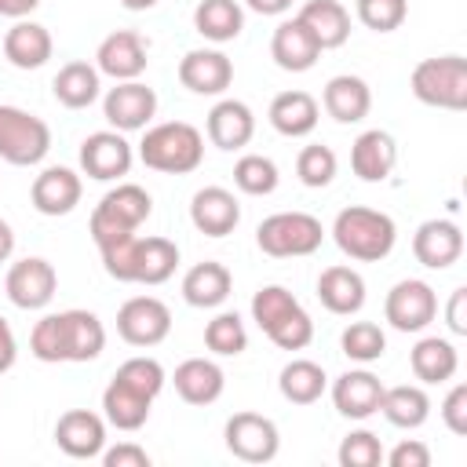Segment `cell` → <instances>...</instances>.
I'll return each mask as SVG.
<instances>
[{
  "label": "cell",
  "instance_id": "cell-1",
  "mask_svg": "<svg viewBox=\"0 0 467 467\" xmlns=\"http://www.w3.org/2000/svg\"><path fill=\"white\" fill-rule=\"evenodd\" d=\"M164 365L157 358H128L102 390V416L117 431H139L150 420L153 398L164 390Z\"/></svg>",
  "mask_w": 467,
  "mask_h": 467
},
{
  "label": "cell",
  "instance_id": "cell-2",
  "mask_svg": "<svg viewBox=\"0 0 467 467\" xmlns=\"http://www.w3.org/2000/svg\"><path fill=\"white\" fill-rule=\"evenodd\" d=\"M332 241L343 255L358 259V263H379L394 252L398 241V226L387 212L379 208H365V204H350L336 215L332 223Z\"/></svg>",
  "mask_w": 467,
  "mask_h": 467
},
{
  "label": "cell",
  "instance_id": "cell-3",
  "mask_svg": "<svg viewBox=\"0 0 467 467\" xmlns=\"http://www.w3.org/2000/svg\"><path fill=\"white\" fill-rule=\"evenodd\" d=\"M252 317L281 350H303L314 339V321L285 285H263L252 296Z\"/></svg>",
  "mask_w": 467,
  "mask_h": 467
},
{
  "label": "cell",
  "instance_id": "cell-4",
  "mask_svg": "<svg viewBox=\"0 0 467 467\" xmlns=\"http://www.w3.org/2000/svg\"><path fill=\"white\" fill-rule=\"evenodd\" d=\"M139 161L164 175H186L204 161V135L186 120L153 124L139 142Z\"/></svg>",
  "mask_w": 467,
  "mask_h": 467
},
{
  "label": "cell",
  "instance_id": "cell-5",
  "mask_svg": "<svg viewBox=\"0 0 467 467\" xmlns=\"http://www.w3.org/2000/svg\"><path fill=\"white\" fill-rule=\"evenodd\" d=\"M409 88L423 106L460 113V109H467V58L463 55L423 58V62H416Z\"/></svg>",
  "mask_w": 467,
  "mask_h": 467
},
{
  "label": "cell",
  "instance_id": "cell-6",
  "mask_svg": "<svg viewBox=\"0 0 467 467\" xmlns=\"http://www.w3.org/2000/svg\"><path fill=\"white\" fill-rule=\"evenodd\" d=\"M325 241V226L310 212H274L255 226V244L274 259L314 255Z\"/></svg>",
  "mask_w": 467,
  "mask_h": 467
},
{
  "label": "cell",
  "instance_id": "cell-7",
  "mask_svg": "<svg viewBox=\"0 0 467 467\" xmlns=\"http://www.w3.org/2000/svg\"><path fill=\"white\" fill-rule=\"evenodd\" d=\"M150 212H153V197H150L142 186H135V182H120V186H113V190L95 204L91 223H88L91 241H95V244H106V241H113V237L135 234V230L150 219Z\"/></svg>",
  "mask_w": 467,
  "mask_h": 467
},
{
  "label": "cell",
  "instance_id": "cell-8",
  "mask_svg": "<svg viewBox=\"0 0 467 467\" xmlns=\"http://www.w3.org/2000/svg\"><path fill=\"white\" fill-rule=\"evenodd\" d=\"M51 150V128L22 109V106H0V161L15 164V168H29L40 164Z\"/></svg>",
  "mask_w": 467,
  "mask_h": 467
},
{
  "label": "cell",
  "instance_id": "cell-9",
  "mask_svg": "<svg viewBox=\"0 0 467 467\" xmlns=\"http://www.w3.org/2000/svg\"><path fill=\"white\" fill-rule=\"evenodd\" d=\"M223 438H226V449L244 463H270L281 449L277 423L259 412H234L223 427Z\"/></svg>",
  "mask_w": 467,
  "mask_h": 467
},
{
  "label": "cell",
  "instance_id": "cell-10",
  "mask_svg": "<svg viewBox=\"0 0 467 467\" xmlns=\"http://www.w3.org/2000/svg\"><path fill=\"white\" fill-rule=\"evenodd\" d=\"M383 317L390 321V328L398 332H423L434 317H438V296L427 281L420 277H405L398 281L387 299H383Z\"/></svg>",
  "mask_w": 467,
  "mask_h": 467
},
{
  "label": "cell",
  "instance_id": "cell-11",
  "mask_svg": "<svg viewBox=\"0 0 467 467\" xmlns=\"http://www.w3.org/2000/svg\"><path fill=\"white\" fill-rule=\"evenodd\" d=\"M117 332L131 347H157L171 332V310L157 296H131L117 310Z\"/></svg>",
  "mask_w": 467,
  "mask_h": 467
},
{
  "label": "cell",
  "instance_id": "cell-12",
  "mask_svg": "<svg viewBox=\"0 0 467 467\" xmlns=\"http://www.w3.org/2000/svg\"><path fill=\"white\" fill-rule=\"evenodd\" d=\"M7 299L18 306V310H40L55 299V288H58V274L47 259L40 255H26L18 263H11L7 270Z\"/></svg>",
  "mask_w": 467,
  "mask_h": 467
},
{
  "label": "cell",
  "instance_id": "cell-13",
  "mask_svg": "<svg viewBox=\"0 0 467 467\" xmlns=\"http://www.w3.org/2000/svg\"><path fill=\"white\" fill-rule=\"evenodd\" d=\"M131 161H135V153H131V142L124 139V131H91L80 142V168L88 179L113 182L131 171Z\"/></svg>",
  "mask_w": 467,
  "mask_h": 467
},
{
  "label": "cell",
  "instance_id": "cell-14",
  "mask_svg": "<svg viewBox=\"0 0 467 467\" xmlns=\"http://www.w3.org/2000/svg\"><path fill=\"white\" fill-rule=\"evenodd\" d=\"M102 113L113 131H139L157 113V91L142 80H117V88H109L102 99Z\"/></svg>",
  "mask_w": 467,
  "mask_h": 467
},
{
  "label": "cell",
  "instance_id": "cell-15",
  "mask_svg": "<svg viewBox=\"0 0 467 467\" xmlns=\"http://www.w3.org/2000/svg\"><path fill=\"white\" fill-rule=\"evenodd\" d=\"M55 445L73 460H95L106 449V416L91 409H69L55 423Z\"/></svg>",
  "mask_w": 467,
  "mask_h": 467
},
{
  "label": "cell",
  "instance_id": "cell-16",
  "mask_svg": "<svg viewBox=\"0 0 467 467\" xmlns=\"http://www.w3.org/2000/svg\"><path fill=\"white\" fill-rule=\"evenodd\" d=\"M146 40L135 29L109 33L95 51V69L113 80H139L146 73Z\"/></svg>",
  "mask_w": 467,
  "mask_h": 467
},
{
  "label": "cell",
  "instance_id": "cell-17",
  "mask_svg": "<svg viewBox=\"0 0 467 467\" xmlns=\"http://www.w3.org/2000/svg\"><path fill=\"white\" fill-rule=\"evenodd\" d=\"M190 223L204 237H226L241 223V201L226 186H201L190 197Z\"/></svg>",
  "mask_w": 467,
  "mask_h": 467
},
{
  "label": "cell",
  "instance_id": "cell-18",
  "mask_svg": "<svg viewBox=\"0 0 467 467\" xmlns=\"http://www.w3.org/2000/svg\"><path fill=\"white\" fill-rule=\"evenodd\" d=\"M412 255L427 270H445L463 255V230L452 219H427L412 234Z\"/></svg>",
  "mask_w": 467,
  "mask_h": 467
},
{
  "label": "cell",
  "instance_id": "cell-19",
  "mask_svg": "<svg viewBox=\"0 0 467 467\" xmlns=\"http://www.w3.org/2000/svg\"><path fill=\"white\" fill-rule=\"evenodd\" d=\"M234 80V62L215 47H193L179 62V84L193 95H223Z\"/></svg>",
  "mask_w": 467,
  "mask_h": 467
},
{
  "label": "cell",
  "instance_id": "cell-20",
  "mask_svg": "<svg viewBox=\"0 0 467 467\" xmlns=\"http://www.w3.org/2000/svg\"><path fill=\"white\" fill-rule=\"evenodd\" d=\"M80 193H84V182L73 168H44L36 179H33V190H29V201L40 215H69L77 204H80Z\"/></svg>",
  "mask_w": 467,
  "mask_h": 467
},
{
  "label": "cell",
  "instance_id": "cell-21",
  "mask_svg": "<svg viewBox=\"0 0 467 467\" xmlns=\"http://www.w3.org/2000/svg\"><path fill=\"white\" fill-rule=\"evenodd\" d=\"M398 164V142L383 128H368L350 146V168L361 182H383Z\"/></svg>",
  "mask_w": 467,
  "mask_h": 467
},
{
  "label": "cell",
  "instance_id": "cell-22",
  "mask_svg": "<svg viewBox=\"0 0 467 467\" xmlns=\"http://www.w3.org/2000/svg\"><path fill=\"white\" fill-rule=\"evenodd\" d=\"M379 398L383 383L368 368H350L332 383V405L347 420H368L372 412H379Z\"/></svg>",
  "mask_w": 467,
  "mask_h": 467
},
{
  "label": "cell",
  "instance_id": "cell-23",
  "mask_svg": "<svg viewBox=\"0 0 467 467\" xmlns=\"http://www.w3.org/2000/svg\"><path fill=\"white\" fill-rule=\"evenodd\" d=\"M208 142L219 150H241L255 135V113L241 99H223L208 113Z\"/></svg>",
  "mask_w": 467,
  "mask_h": 467
},
{
  "label": "cell",
  "instance_id": "cell-24",
  "mask_svg": "<svg viewBox=\"0 0 467 467\" xmlns=\"http://www.w3.org/2000/svg\"><path fill=\"white\" fill-rule=\"evenodd\" d=\"M317 55H321V47L299 18H285L270 36V58L285 73H306L317 62Z\"/></svg>",
  "mask_w": 467,
  "mask_h": 467
},
{
  "label": "cell",
  "instance_id": "cell-25",
  "mask_svg": "<svg viewBox=\"0 0 467 467\" xmlns=\"http://www.w3.org/2000/svg\"><path fill=\"white\" fill-rule=\"evenodd\" d=\"M321 106H325V113H328L332 120H339V124H358V120H365L368 109H372V91H368V84H365L361 77L339 73V77H332V80L325 84Z\"/></svg>",
  "mask_w": 467,
  "mask_h": 467
},
{
  "label": "cell",
  "instance_id": "cell-26",
  "mask_svg": "<svg viewBox=\"0 0 467 467\" xmlns=\"http://www.w3.org/2000/svg\"><path fill=\"white\" fill-rule=\"evenodd\" d=\"M266 117H270V124H274L277 135H285V139H303V135H310V131L317 128L321 106H317V99H314L310 91H299V88H296V91L274 95Z\"/></svg>",
  "mask_w": 467,
  "mask_h": 467
},
{
  "label": "cell",
  "instance_id": "cell-27",
  "mask_svg": "<svg viewBox=\"0 0 467 467\" xmlns=\"http://www.w3.org/2000/svg\"><path fill=\"white\" fill-rule=\"evenodd\" d=\"M175 394L186 401V405H212L223 398V387H226V376L223 368L212 361V358H186L175 376Z\"/></svg>",
  "mask_w": 467,
  "mask_h": 467
},
{
  "label": "cell",
  "instance_id": "cell-28",
  "mask_svg": "<svg viewBox=\"0 0 467 467\" xmlns=\"http://www.w3.org/2000/svg\"><path fill=\"white\" fill-rule=\"evenodd\" d=\"M55 51V40L47 33V26L18 18L7 33H4V58L18 69H40Z\"/></svg>",
  "mask_w": 467,
  "mask_h": 467
},
{
  "label": "cell",
  "instance_id": "cell-29",
  "mask_svg": "<svg viewBox=\"0 0 467 467\" xmlns=\"http://www.w3.org/2000/svg\"><path fill=\"white\" fill-rule=\"evenodd\" d=\"M317 299L328 314H358L365 306V277L354 266H325L317 277Z\"/></svg>",
  "mask_w": 467,
  "mask_h": 467
},
{
  "label": "cell",
  "instance_id": "cell-30",
  "mask_svg": "<svg viewBox=\"0 0 467 467\" xmlns=\"http://www.w3.org/2000/svg\"><path fill=\"white\" fill-rule=\"evenodd\" d=\"M296 18L310 29V36L317 40L321 51L343 47L350 36V11L339 0H306Z\"/></svg>",
  "mask_w": 467,
  "mask_h": 467
},
{
  "label": "cell",
  "instance_id": "cell-31",
  "mask_svg": "<svg viewBox=\"0 0 467 467\" xmlns=\"http://www.w3.org/2000/svg\"><path fill=\"white\" fill-rule=\"evenodd\" d=\"M230 285H234L230 270L223 263H215V259H204V263H193L186 270V277H182V299L190 306H197V310H212V306L226 303Z\"/></svg>",
  "mask_w": 467,
  "mask_h": 467
},
{
  "label": "cell",
  "instance_id": "cell-32",
  "mask_svg": "<svg viewBox=\"0 0 467 467\" xmlns=\"http://www.w3.org/2000/svg\"><path fill=\"white\" fill-rule=\"evenodd\" d=\"M66 361H95L106 347V328L91 310H62Z\"/></svg>",
  "mask_w": 467,
  "mask_h": 467
},
{
  "label": "cell",
  "instance_id": "cell-33",
  "mask_svg": "<svg viewBox=\"0 0 467 467\" xmlns=\"http://www.w3.org/2000/svg\"><path fill=\"white\" fill-rule=\"evenodd\" d=\"M409 365H412V376H416L420 383H445V379L456 376L460 354H456V347H452L449 339H441V336H423V339L412 347Z\"/></svg>",
  "mask_w": 467,
  "mask_h": 467
},
{
  "label": "cell",
  "instance_id": "cell-34",
  "mask_svg": "<svg viewBox=\"0 0 467 467\" xmlns=\"http://www.w3.org/2000/svg\"><path fill=\"white\" fill-rule=\"evenodd\" d=\"M379 412L387 416V423H394V427H401V431H416V427H423L427 416H431V398H427V390L416 387V383L383 387Z\"/></svg>",
  "mask_w": 467,
  "mask_h": 467
},
{
  "label": "cell",
  "instance_id": "cell-35",
  "mask_svg": "<svg viewBox=\"0 0 467 467\" xmlns=\"http://www.w3.org/2000/svg\"><path fill=\"white\" fill-rule=\"evenodd\" d=\"M99 69L91 66V62H66L58 73H55V80H51V91H55V99L66 106V109H88L95 99H99Z\"/></svg>",
  "mask_w": 467,
  "mask_h": 467
},
{
  "label": "cell",
  "instance_id": "cell-36",
  "mask_svg": "<svg viewBox=\"0 0 467 467\" xmlns=\"http://www.w3.org/2000/svg\"><path fill=\"white\" fill-rule=\"evenodd\" d=\"M325 387H328V376H325V368H321L317 361H310V358H292V361L281 368V376H277V390H281V398L292 401V405H314V401L325 394Z\"/></svg>",
  "mask_w": 467,
  "mask_h": 467
},
{
  "label": "cell",
  "instance_id": "cell-37",
  "mask_svg": "<svg viewBox=\"0 0 467 467\" xmlns=\"http://www.w3.org/2000/svg\"><path fill=\"white\" fill-rule=\"evenodd\" d=\"M193 29L212 44H226L234 36H241L244 11L237 0H201L193 7Z\"/></svg>",
  "mask_w": 467,
  "mask_h": 467
},
{
  "label": "cell",
  "instance_id": "cell-38",
  "mask_svg": "<svg viewBox=\"0 0 467 467\" xmlns=\"http://www.w3.org/2000/svg\"><path fill=\"white\" fill-rule=\"evenodd\" d=\"M179 266V244L168 237H139L135 244V285H164Z\"/></svg>",
  "mask_w": 467,
  "mask_h": 467
},
{
  "label": "cell",
  "instance_id": "cell-39",
  "mask_svg": "<svg viewBox=\"0 0 467 467\" xmlns=\"http://www.w3.org/2000/svg\"><path fill=\"white\" fill-rule=\"evenodd\" d=\"M277 164L270 161V157H263V153H244V157H237V164H234V182H237V190L241 193H248V197H266V193H274L277 190Z\"/></svg>",
  "mask_w": 467,
  "mask_h": 467
},
{
  "label": "cell",
  "instance_id": "cell-40",
  "mask_svg": "<svg viewBox=\"0 0 467 467\" xmlns=\"http://www.w3.org/2000/svg\"><path fill=\"white\" fill-rule=\"evenodd\" d=\"M204 347L219 358H237L244 347H248V332H244V321L234 314V310H223L215 314L208 325H204Z\"/></svg>",
  "mask_w": 467,
  "mask_h": 467
},
{
  "label": "cell",
  "instance_id": "cell-41",
  "mask_svg": "<svg viewBox=\"0 0 467 467\" xmlns=\"http://www.w3.org/2000/svg\"><path fill=\"white\" fill-rule=\"evenodd\" d=\"M339 347H343V354H347L350 361L368 365V361H379V358H383L387 336H383V328H379L376 321H350V325L343 328V336H339Z\"/></svg>",
  "mask_w": 467,
  "mask_h": 467
},
{
  "label": "cell",
  "instance_id": "cell-42",
  "mask_svg": "<svg viewBox=\"0 0 467 467\" xmlns=\"http://www.w3.org/2000/svg\"><path fill=\"white\" fill-rule=\"evenodd\" d=\"M336 171H339V161H336L332 146L310 142V146H303L299 157H296V175H299V182L310 186V190L328 186V182L336 179Z\"/></svg>",
  "mask_w": 467,
  "mask_h": 467
},
{
  "label": "cell",
  "instance_id": "cell-43",
  "mask_svg": "<svg viewBox=\"0 0 467 467\" xmlns=\"http://www.w3.org/2000/svg\"><path fill=\"white\" fill-rule=\"evenodd\" d=\"M29 350L36 361L58 365L66 361V336H62V314H44L29 332Z\"/></svg>",
  "mask_w": 467,
  "mask_h": 467
},
{
  "label": "cell",
  "instance_id": "cell-44",
  "mask_svg": "<svg viewBox=\"0 0 467 467\" xmlns=\"http://www.w3.org/2000/svg\"><path fill=\"white\" fill-rule=\"evenodd\" d=\"M409 15V0H358V22L372 33H394Z\"/></svg>",
  "mask_w": 467,
  "mask_h": 467
},
{
  "label": "cell",
  "instance_id": "cell-45",
  "mask_svg": "<svg viewBox=\"0 0 467 467\" xmlns=\"http://www.w3.org/2000/svg\"><path fill=\"white\" fill-rule=\"evenodd\" d=\"M339 463L343 467H379L383 463V445L372 431H350L339 441Z\"/></svg>",
  "mask_w": 467,
  "mask_h": 467
},
{
  "label": "cell",
  "instance_id": "cell-46",
  "mask_svg": "<svg viewBox=\"0 0 467 467\" xmlns=\"http://www.w3.org/2000/svg\"><path fill=\"white\" fill-rule=\"evenodd\" d=\"M441 423H445L456 438L467 434V383H456V387L445 394V401H441Z\"/></svg>",
  "mask_w": 467,
  "mask_h": 467
},
{
  "label": "cell",
  "instance_id": "cell-47",
  "mask_svg": "<svg viewBox=\"0 0 467 467\" xmlns=\"http://www.w3.org/2000/svg\"><path fill=\"white\" fill-rule=\"evenodd\" d=\"M383 460L390 467H431V449L420 438H405L390 452H383Z\"/></svg>",
  "mask_w": 467,
  "mask_h": 467
},
{
  "label": "cell",
  "instance_id": "cell-48",
  "mask_svg": "<svg viewBox=\"0 0 467 467\" xmlns=\"http://www.w3.org/2000/svg\"><path fill=\"white\" fill-rule=\"evenodd\" d=\"M102 463L106 467H150V452L135 441H120L113 449H102Z\"/></svg>",
  "mask_w": 467,
  "mask_h": 467
},
{
  "label": "cell",
  "instance_id": "cell-49",
  "mask_svg": "<svg viewBox=\"0 0 467 467\" xmlns=\"http://www.w3.org/2000/svg\"><path fill=\"white\" fill-rule=\"evenodd\" d=\"M445 325L452 336H467V288H452L445 306Z\"/></svg>",
  "mask_w": 467,
  "mask_h": 467
},
{
  "label": "cell",
  "instance_id": "cell-50",
  "mask_svg": "<svg viewBox=\"0 0 467 467\" xmlns=\"http://www.w3.org/2000/svg\"><path fill=\"white\" fill-rule=\"evenodd\" d=\"M15 358H18V339H15L11 325H7V317L0 314V376L15 365Z\"/></svg>",
  "mask_w": 467,
  "mask_h": 467
},
{
  "label": "cell",
  "instance_id": "cell-51",
  "mask_svg": "<svg viewBox=\"0 0 467 467\" xmlns=\"http://www.w3.org/2000/svg\"><path fill=\"white\" fill-rule=\"evenodd\" d=\"M36 4H40V0H0V15L18 22V18H26L29 11H36Z\"/></svg>",
  "mask_w": 467,
  "mask_h": 467
},
{
  "label": "cell",
  "instance_id": "cell-52",
  "mask_svg": "<svg viewBox=\"0 0 467 467\" xmlns=\"http://www.w3.org/2000/svg\"><path fill=\"white\" fill-rule=\"evenodd\" d=\"M255 15H285L292 7V0H244Z\"/></svg>",
  "mask_w": 467,
  "mask_h": 467
},
{
  "label": "cell",
  "instance_id": "cell-53",
  "mask_svg": "<svg viewBox=\"0 0 467 467\" xmlns=\"http://www.w3.org/2000/svg\"><path fill=\"white\" fill-rule=\"evenodd\" d=\"M11 252H15V234H11V226L0 219V263H7Z\"/></svg>",
  "mask_w": 467,
  "mask_h": 467
},
{
  "label": "cell",
  "instance_id": "cell-54",
  "mask_svg": "<svg viewBox=\"0 0 467 467\" xmlns=\"http://www.w3.org/2000/svg\"><path fill=\"white\" fill-rule=\"evenodd\" d=\"M157 0H120V7H128V11H150Z\"/></svg>",
  "mask_w": 467,
  "mask_h": 467
}]
</instances>
